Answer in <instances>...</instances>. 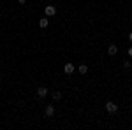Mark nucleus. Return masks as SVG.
Returning a JSON list of instances; mask_svg holds the SVG:
<instances>
[{"label": "nucleus", "mask_w": 132, "mask_h": 130, "mask_svg": "<svg viewBox=\"0 0 132 130\" xmlns=\"http://www.w3.org/2000/svg\"><path fill=\"white\" fill-rule=\"evenodd\" d=\"M106 111L108 112H118V104H114V102H106Z\"/></svg>", "instance_id": "nucleus-1"}, {"label": "nucleus", "mask_w": 132, "mask_h": 130, "mask_svg": "<svg viewBox=\"0 0 132 130\" xmlns=\"http://www.w3.org/2000/svg\"><path fill=\"white\" fill-rule=\"evenodd\" d=\"M44 12H46V16H55L56 14V7L55 5H46L44 7Z\"/></svg>", "instance_id": "nucleus-2"}, {"label": "nucleus", "mask_w": 132, "mask_h": 130, "mask_svg": "<svg viewBox=\"0 0 132 130\" xmlns=\"http://www.w3.org/2000/svg\"><path fill=\"white\" fill-rule=\"evenodd\" d=\"M44 114H46V116H48V118H51V116H53V114H55V107H53V106H46V109H44Z\"/></svg>", "instance_id": "nucleus-3"}, {"label": "nucleus", "mask_w": 132, "mask_h": 130, "mask_svg": "<svg viewBox=\"0 0 132 130\" xmlns=\"http://www.w3.org/2000/svg\"><path fill=\"white\" fill-rule=\"evenodd\" d=\"M74 70H76V67H74L72 63H65V67H63V72H65V74H72Z\"/></svg>", "instance_id": "nucleus-4"}, {"label": "nucleus", "mask_w": 132, "mask_h": 130, "mask_svg": "<svg viewBox=\"0 0 132 130\" xmlns=\"http://www.w3.org/2000/svg\"><path fill=\"white\" fill-rule=\"evenodd\" d=\"M37 95H39V97H46V95H48V88H46V86H39V88H37Z\"/></svg>", "instance_id": "nucleus-5"}, {"label": "nucleus", "mask_w": 132, "mask_h": 130, "mask_svg": "<svg viewBox=\"0 0 132 130\" xmlns=\"http://www.w3.org/2000/svg\"><path fill=\"white\" fill-rule=\"evenodd\" d=\"M48 25H50V20H48V16H46V18H42V20L39 21V27H41V28H48Z\"/></svg>", "instance_id": "nucleus-6"}, {"label": "nucleus", "mask_w": 132, "mask_h": 130, "mask_svg": "<svg viewBox=\"0 0 132 130\" xmlns=\"http://www.w3.org/2000/svg\"><path fill=\"white\" fill-rule=\"evenodd\" d=\"M108 53H109V55H111V56H114V55H116V53H118V48H116V46H114V44H111V46H109V48H108Z\"/></svg>", "instance_id": "nucleus-7"}, {"label": "nucleus", "mask_w": 132, "mask_h": 130, "mask_svg": "<svg viewBox=\"0 0 132 130\" xmlns=\"http://www.w3.org/2000/svg\"><path fill=\"white\" fill-rule=\"evenodd\" d=\"M78 72H79V74H86V72H88V67H86V65H79V67H78Z\"/></svg>", "instance_id": "nucleus-8"}, {"label": "nucleus", "mask_w": 132, "mask_h": 130, "mask_svg": "<svg viewBox=\"0 0 132 130\" xmlns=\"http://www.w3.org/2000/svg\"><path fill=\"white\" fill-rule=\"evenodd\" d=\"M51 97H53V100H60L62 99V93H60V91H53Z\"/></svg>", "instance_id": "nucleus-9"}, {"label": "nucleus", "mask_w": 132, "mask_h": 130, "mask_svg": "<svg viewBox=\"0 0 132 130\" xmlns=\"http://www.w3.org/2000/svg\"><path fill=\"white\" fill-rule=\"evenodd\" d=\"M18 2H20V5H25L27 4V0H18Z\"/></svg>", "instance_id": "nucleus-10"}, {"label": "nucleus", "mask_w": 132, "mask_h": 130, "mask_svg": "<svg viewBox=\"0 0 132 130\" xmlns=\"http://www.w3.org/2000/svg\"><path fill=\"white\" fill-rule=\"evenodd\" d=\"M127 53H129V56H132V48H129V49H127Z\"/></svg>", "instance_id": "nucleus-11"}, {"label": "nucleus", "mask_w": 132, "mask_h": 130, "mask_svg": "<svg viewBox=\"0 0 132 130\" xmlns=\"http://www.w3.org/2000/svg\"><path fill=\"white\" fill-rule=\"evenodd\" d=\"M129 40H130V42H132V32H130V33H129Z\"/></svg>", "instance_id": "nucleus-12"}, {"label": "nucleus", "mask_w": 132, "mask_h": 130, "mask_svg": "<svg viewBox=\"0 0 132 130\" xmlns=\"http://www.w3.org/2000/svg\"><path fill=\"white\" fill-rule=\"evenodd\" d=\"M130 21H132V18H130Z\"/></svg>", "instance_id": "nucleus-13"}, {"label": "nucleus", "mask_w": 132, "mask_h": 130, "mask_svg": "<svg viewBox=\"0 0 132 130\" xmlns=\"http://www.w3.org/2000/svg\"><path fill=\"white\" fill-rule=\"evenodd\" d=\"M0 79H2V77H0Z\"/></svg>", "instance_id": "nucleus-14"}]
</instances>
